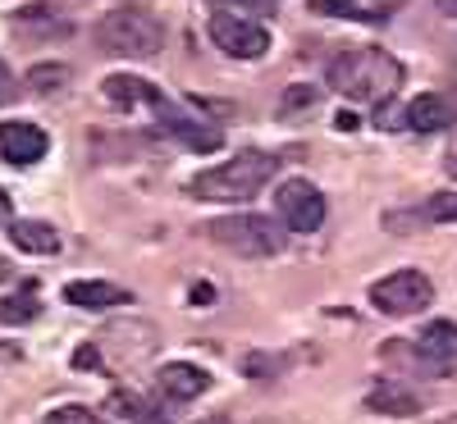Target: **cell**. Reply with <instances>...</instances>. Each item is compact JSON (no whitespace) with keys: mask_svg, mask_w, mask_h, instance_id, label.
Listing matches in <instances>:
<instances>
[{"mask_svg":"<svg viewBox=\"0 0 457 424\" xmlns=\"http://www.w3.org/2000/svg\"><path fill=\"white\" fill-rule=\"evenodd\" d=\"M416 224H457V192H439L407 215H389V228H416Z\"/></svg>","mask_w":457,"mask_h":424,"instance_id":"obj_16","label":"cell"},{"mask_svg":"<svg viewBox=\"0 0 457 424\" xmlns=\"http://www.w3.org/2000/svg\"><path fill=\"white\" fill-rule=\"evenodd\" d=\"M312 14H329V19H353V23H366V19H379L370 14L361 0H312Z\"/></svg>","mask_w":457,"mask_h":424,"instance_id":"obj_19","label":"cell"},{"mask_svg":"<svg viewBox=\"0 0 457 424\" xmlns=\"http://www.w3.org/2000/svg\"><path fill=\"white\" fill-rule=\"evenodd\" d=\"M439 5V14H448V19H457V0H435Z\"/></svg>","mask_w":457,"mask_h":424,"instance_id":"obj_25","label":"cell"},{"mask_svg":"<svg viewBox=\"0 0 457 424\" xmlns=\"http://www.w3.org/2000/svg\"><path fill=\"white\" fill-rule=\"evenodd\" d=\"M124 402H129V397H124ZM129 406H133V420H137V424H165L161 411H151V406H142V402H129Z\"/></svg>","mask_w":457,"mask_h":424,"instance_id":"obj_22","label":"cell"},{"mask_svg":"<svg viewBox=\"0 0 457 424\" xmlns=\"http://www.w3.org/2000/svg\"><path fill=\"white\" fill-rule=\"evenodd\" d=\"M51 151V137L28 124V119H5L0 124V156H5L10 165H37Z\"/></svg>","mask_w":457,"mask_h":424,"instance_id":"obj_10","label":"cell"},{"mask_svg":"<svg viewBox=\"0 0 457 424\" xmlns=\"http://www.w3.org/2000/svg\"><path fill=\"white\" fill-rule=\"evenodd\" d=\"M105 101L110 105H120V110H133V105H156V83H146V78H129V73H114V78L101 83Z\"/></svg>","mask_w":457,"mask_h":424,"instance_id":"obj_17","label":"cell"},{"mask_svg":"<svg viewBox=\"0 0 457 424\" xmlns=\"http://www.w3.org/2000/svg\"><path fill=\"white\" fill-rule=\"evenodd\" d=\"M275 206H279V219H284L288 233H320V224H325V215H329L320 187L307 183V178H288V183L279 187Z\"/></svg>","mask_w":457,"mask_h":424,"instance_id":"obj_7","label":"cell"},{"mask_svg":"<svg viewBox=\"0 0 457 424\" xmlns=\"http://www.w3.org/2000/svg\"><path fill=\"white\" fill-rule=\"evenodd\" d=\"M156 388H161L170 402H193V397H202V393L211 388V374H206L202 365H193V361H174V365H165V370L156 374Z\"/></svg>","mask_w":457,"mask_h":424,"instance_id":"obj_12","label":"cell"},{"mask_svg":"<svg viewBox=\"0 0 457 424\" xmlns=\"http://www.w3.org/2000/svg\"><path fill=\"white\" fill-rule=\"evenodd\" d=\"M430 301H435V283L421 274V269H398V274L379 279V283L370 288V306H375V311L398 315V320L421 315Z\"/></svg>","mask_w":457,"mask_h":424,"instance_id":"obj_5","label":"cell"},{"mask_svg":"<svg viewBox=\"0 0 457 424\" xmlns=\"http://www.w3.org/2000/svg\"><path fill=\"white\" fill-rule=\"evenodd\" d=\"M96 46L124 60H156L165 51V23L146 5H114L96 23Z\"/></svg>","mask_w":457,"mask_h":424,"instance_id":"obj_3","label":"cell"},{"mask_svg":"<svg viewBox=\"0 0 457 424\" xmlns=\"http://www.w3.org/2000/svg\"><path fill=\"white\" fill-rule=\"evenodd\" d=\"M14 92H19V87H14V73H10L5 64H0V105L14 101Z\"/></svg>","mask_w":457,"mask_h":424,"instance_id":"obj_23","label":"cell"},{"mask_svg":"<svg viewBox=\"0 0 457 424\" xmlns=\"http://www.w3.org/2000/svg\"><path fill=\"white\" fill-rule=\"evenodd\" d=\"M156 124L170 133V137H179L187 151H215L220 142H224V133L215 128V124H206V119H197V114H187L179 101H165V96H156Z\"/></svg>","mask_w":457,"mask_h":424,"instance_id":"obj_8","label":"cell"},{"mask_svg":"<svg viewBox=\"0 0 457 424\" xmlns=\"http://www.w3.org/2000/svg\"><path fill=\"white\" fill-rule=\"evenodd\" d=\"M421 393L411 388L407 379H375L366 393V411L375 415H421Z\"/></svg>","mask_w":457,"mask_h":424,"instance_id":"obj_11","label":"cell"},{"mask_svg":"<svg viewBox=\"0 0 457 424\" xmlns=\"http://www.w3.org/2000/svg\"><path fill=\"white\" fill-rule=\"evenodd\" d=\"M42 424H110V420H101L92 406H60V411H51Z\"/></svg>","mask_w":457,"mask_h":424,"instance_id":"obj_21","label":"cell"},{"mask_svg":"<svg viewBox=\"0 0 457 424\" xmlns=\"http://www.w3.org/2000/svg\"><path fill=\"white\" fill-rule=\"evenodd\" d=\"M37 315V288L28 283L23 292H14V297H5L0 301V320L5 324H23V320H32Z\"/></svg>","mask_w":457,"mask_h":424,"instance_id":"obj_18","label":"cell"},{"mask_svg":"<svg viewBox=\"0 0 457 424\" xmlns=\"http://www.w3.org/2000/svg\"><path fill=\"white\" fill-rule=\"evenodd\" d=\"M197 424H228L224 415H211V420H197Z\"/></svg>","mask_w":457,"mask_h":424,"instance_id":"obj_27","label":"cell"},{"mask_svg":"<svg viewBox=\"0 0 457 424\" xmlns=\"http://www.w3.org/2000/svg\"><path fill=\"white\" fill-rule=\"evenodd\" d=\"M10 242L28 256H55L60 251V233L46 219H14L10 224Z\"/></svg>","mask_w":457,"mask_h":424,"instance_id":"obj_15","label":"cell"},{"mask_svg":"<svg viewBox=\"0 0 457 424\" xmlns=\"http://www.w3.org/2000/svg\"><path fill=\"white\" fill-rule=\"evenodd\" d=\"M206 233H211V242L228 247L234 256H247V260L279 256L288 247V228L270 215H224V219L206 224Z\"/></svg>","mask_w":457,"mask_h":424,"instance_id":"obj_4","label":"cell"},{"mask_svg":"<svg viewBox=\"0 0 457 424\" xmlns=\"http://www.w3.org/2000/svg\"><path fill=\"white\" fill-rule=\"evenodd\" d=\"M224 5H270V0H224Z\"/></svg>","mask_w":457,"mask_h":424,"instance_id":"obj_26","label":"cell"},{"mask_svg":"<svg viewBox=\"0 0 457 424\" xmlns=\"http://www.w3.org/2000/svg\"><path fill=\"white\" fill-rule=\"evenodd\" d=\"M275 174H279V160L270 151H238V156L187 178V197L211 201V206H238V201H252Z\"/></svg>","mask_w":457,"mask_h":424,"instance_id":"obj_2","label":"cell"},{"mask_svg":"<svg viewBox=\"0 0 457 424\" xmlns=\"http://www.w3.org/2000/svg\"><path fill=\"white\" fill-rule=\"evenodd\" d=\"M403 78H407L403 64L385 46H348L343 55L329 60V87L357 105H370V110L389 105L394 92L403 87Z\"/></svg>","mask_w":457,"mask_h":424,"instance_id":"obj_1","label":"cell"},{"mask_svg":"<svg viewBox=\"0 0 457 424\" xmlns=\"http://www.w3.org/2000/svg\"><path fill=\"white\" fill-rule=\"evenodd\" d=\"M0 224H14V201H10L5 187H0Z\"/></svg>","mask_w":457,"mask_h":424,"instance_id":"obj_24","label":"cell"},{"mask_svg":"<svg viewBox=\"0 0 457 424\" xmlns=\"http://www.w3.org/2000/svg\"><path fill=\"white\" fill-rule=\"evenodd\" d=\"M0 274H5V265H0Z\"/></svg>","mask_w":457,"mask_h":424,"instance_id":"obj_28","label":"cell"},{"mask_svg":"<svg viewBox=\"0 0 457 424\" xmlns=\"http://www.w3.org/2000/svg\"><path fill=\"white\" fill-rule=\"evenodd\" d=\"M64 83H69V69H64V64H37V69L28 73V87H32V92H46V96L60 92Z\"/></svg>","mask_w":457,"mask_h":424,"instance_id":"obj_20","label":"cell"},{"mask_svg":"<svg viewBox=\"0 0 457 424\" xmlns=\"http://www.w3.org/2000/svg\"><path fill=\"white\" fill-rule=\"evenodd\" d=\"M64 301L79 306V311H110V306H124L129 292L120 283H101V279H79L64 288Z\"/></svg>","mask_w":457,"mask_h":424,"instance_id":"obj_14","label":"cell"},{"mask_svg":"<svg viewBox=\"0 0 457 424\" xmlns=\"http://www.w3.org/2000/svg\"><path fill=\"white\" fill-rule=\"evenodd\" d=\"M411 352L421 361V370H430V374H457V324L453 320L426 324Z\"/></svg>","mask_w":457,"mask_h":424,"instance_id":"obj_9","label":"cell"},{"mask_svg":"<svg viewBox=\"0 0 457 424\" xmlns=\"http://www.w3.org/2000/svg\"><path fill=\"white\" fill-rule=\"evenodd\" d=\"M206 32L228 60H265V51H270V28L256 19H243V14H228V10H215Z\"/></svg>","mask_w":457,"mask_h":424,"instance_id":"obj_6","label":"cell"},{"mask_svg":"<svg viewBox=\"0 0 457 424\" xmlns=\"http://www.w3.org/2000/svg\"><path fill=\"white\" fill-rule=\"evenodd\" d=\"M453 124H457V110L439 92H421L407 105V128H416V133H439V128H453Z\"/></svg>","mask_w":457,"mask_h":424,"instance_id":"obj_13","label":"cell"}]
</instances>
